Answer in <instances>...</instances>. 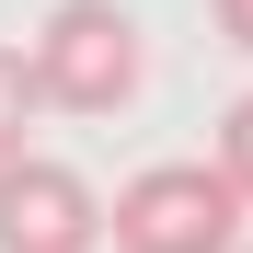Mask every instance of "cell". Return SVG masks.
I'll return each instance as SVG.
<instances>
[{"mask_svg":"<svg viewBox=\"0 0 253 253\" xmlns=\"http://www.w3.org/2000/svg\"><path fill=\"white\" fill-rule=\"evenodd\" d=\"M104 242L115 253H230L242 242V196L219 184V161H150V173L115 184Z\"/></svg>","mask_w":253,"mask_h":253,"instance_id":"obj_1","label":"cell"},{"mask_svg":"<svg viewBox=\"0 0 253 253\" xmlns=\"http://www.w3.org/2000/svg\"><path fill=\"white\" fill-rule=\"evenodd\" d=\"M23 58H35V92L58 115H115L138 92V23H126L115 0H58Z\"/></svg>","mask_w":253,"mask_h":253,"instance_id":"obj_2","label":"cell"},{"mask_svg":"<svg viewBox=\"0 0 253 253\" xmlns=\"http://www.w3.org/2000/svg\"><path fill=\"white\" fill-rule=\"evenodd\" d=\"M92 242H104V196L69 161L46 150L0 161V253H92Z\"/></svg>","mask_w":253,"mask_h":253,"instance_id":"obj_3","label":"cell"},{"mask_svg":"<svg viewBox=\"0 0 253 253\" xmlns=\"http://www.w3.org/2000/svg\"><path fill=\"white\" fill-rule=\"evenodd\" d=\"M35 115H46L35 58H23V46H0V161H23V150H35Z\"/></svg>","mask_w":253,"mask_h":253,"instance_id":"obj_4","label":"cell"},{"mask_svg":"<svg viewBox=\"0 0 253 253\" xmlns=\"http://www.w3.org/2000/svg\"><path fill=\"white\" fill-rule=\"evenodd\" d=\"M219 184H230V196L253 207V92H242V104L219 115Z\"/></svg>","mask_w":253,"mask_h":253,"instance_id":"obj_5","label":"cell"},{"mask_svg":"<svg viewBox=\"0 0 253 253\" xmlns=\"http://www.w3.org/2000/svg\"><path fill=\"white\" fill-rule=\"evenodd\" d=\"M219 35H230V46L253 58V0H219Z\"/></svg>","mask_w":253,"mask_h":253,"instance_id":"obj_6","label":"cell"},{"mask_svg":"<svg viewBox=\"0 0 253 253\" xmlns=\"http://www.w3.org/2000/svg\"><path fill=\"white\" fill-rule=\"evenodd\" d=\"M230 253H253V242H230Z\"/></svg>","mask_w":253,"mask_h":253,"instance_id":"obj_7","label":"cell"}]
</instances>
